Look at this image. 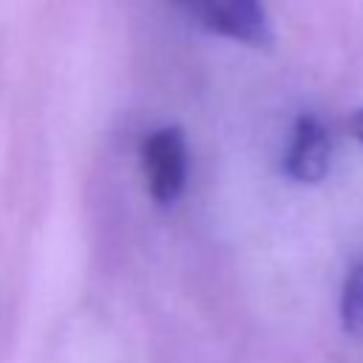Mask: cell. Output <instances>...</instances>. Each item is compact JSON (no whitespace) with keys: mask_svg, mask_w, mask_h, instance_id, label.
<instances>
[{"mask_svg":"<svg viewBox=\"0 0 363 363\" xmlns=\"http://www.w3.org/2000/svg\"><path fill=\"white\" fill-rule=\"evenodd\" d=\"M176 6L210 34L258 51L272 45V23L264 0H176Z\"/></svg>","mask_w":363,"mask_h":363,"instance_id":"6da1fadb","label":"cell"},{"mask_svg":"<svg viewBox=\"0 0 363 363\" xmlns=\"http://www.w3.org/2000/svg\"><path fill=\"white\" fill-rule=\"evenodd\" d=\"M142 170L156 204L179 201L187 184V142L182 128L164 125L142 142Z\"/></svg>","mask_w":363,"mask_h":363,"instance_id":"7a4b0ae2","label":"cell"},{"mask_svg":"<svg viewBox=\"0 0 363 363\" xmlns=\"http://www.w3.org/2000/svg\"><path fill=\"white\" fill-rule=\"evenodd\" d=\"M332 139L326 125L315 113H301L292 125L289 147L284 156V173L301 184H318L329 173Z\"/></svg>","mask_w":363,"mask_h":363,"instance_id":"3957f363","label":"cell"},{"mask_svg":"<svg viewBox=\"0 0 363 363\" xmlns=\"http://www.w3.org/2000/svg\"><path fill=\"white\" fill-rule=\"evenodd\" d=\"M340 320L343 329L363 340V261L354 264L343 281V292H340Z\"/></svg>","mask_w":363,"mask_h":363,"instance_id":"277c9868","label":"cell"},{"mask_svg":"<svg viewBox=\"0 0 363 363\" xmlns=\"http://www.w3.org/2000/svg\"><path fill=\"white\" fill-rule=\"evenodd\" d=\"M349 125H352L354 139L363 145V108H360V111H354V116H352V122H349Z\"/></svg>","mask_w":363,"mask_h":363,"instance_id":"5b68a950","label":"cell"}]
</instances>
